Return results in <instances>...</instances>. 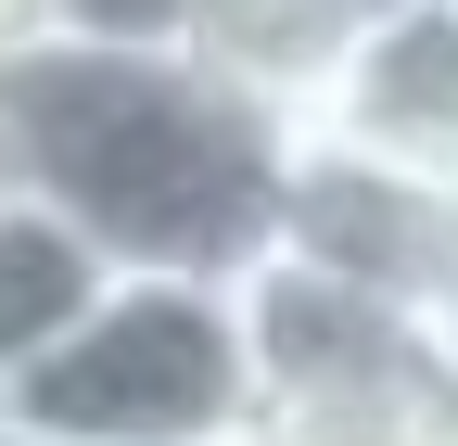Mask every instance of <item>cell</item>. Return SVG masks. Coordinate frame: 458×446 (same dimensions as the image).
Wrapping results in <instances>:
<instances>
[{
	"label": "cell",
	"instance_id": "obj_2",
	"mask_svg": "<svg viewBox=\"0 0 458 446\" xmlns=\"http://www.w3.org/2000/svg\"><path fill=\"white\" fill-rule=\"evenodd\" d=\"M0 421H26L51 446H242L255 433L242 281L114 268V294L64 331V357L26 370V396Z\"/></svg>",
	"mask_w": 458,
	"mask_h": 446
},
{
	"label": "cell",
	"instance_id": "obj_6",
	"mask_svg": "<svg viewBox=\"0 0 458 446\" xmlns=\"http://www.w3.org/2000/svg\"><path fill=\"white\" fill-rule=\"evenodd\" d=\"M357 26H369L357 0H204V26H191V64H204L216 90H242L255 116L306 128Z\"/></svg>",
	"mask_w": 458,
	"mask_h": 446
},
{
	"label": "cell",
	"instance_id": "obj_11",
	"mask_svg": "<svg viewBox=\"0 0 458 446\" xmlns=\"http://www.w3.org/2000/svg\"><path fill=\"white\" fill-rule=\"evenodd\" d=\"M357 13H394V0H357Z\"/></svg>",
	"mask_w": 458,
	"mask_h": 446
},
{
	"label": "cell",
	"instance_id": "obj_12",
	"mask_svg": "<svg viewBox=\"0 0 458 446\" xmlns=\"http://www.w3.org/2000/svg\"><path fill=\"white\" fill-rule=\"evenodd\" d=\"M445 345H458V319H445Z\"/></svg>",
	"mask_w": 458,
	"mask_h": 446
},
{
	"label": "cell",
	"instance_id": "obj_9",
	"mask_svg": "<svg viewBox=\"0 0 458 446\" xmlns=\"http://www.w3.org/2000/svg\"><path fill=\"white\" fill-rule=\"evenodd\" d=\"M0 446H51V433H26V421H0Z\"/></svg>",
	"mask_w": 458,
	"mask_h": 446
},
{
	"label": "cell",
	"instance_id": "obj_8",
	"mask_svg": "<svg viewBox=\"0 0 458 446\" xmlns=\"http://www.w3.org/2000/svg\"><path fill=\"white\" fill-rule=\"evenodd\" d=\"M26 39H51V0H0V64H13Z\"/></svg>",
	"mask_w": 458,
	"mask_h": 446
},
{
	"label": "cell",
	"instance_id": "obj_7",
	"mask_svg": "<svg viewBox=\"0 0 458 446\" xmlns=\"http://www.w3.org/2000/svg\"><path fill=\"white\" fill-rule=\"evenodd\" d=\"M204 0H51V39H89V51H191Z\"/></svg>",
	"mask_w": 458,
	"mask_h": 446
},
{
	"label": "cell",
	"instance_id": "obj_5",
	"mask_svg": "<svg viewBox=\"0 0 458 446\" xmlns=\"http://www.w3.org/2000/svg\"><path fill=\"white\" fill-rule=\"evenodd\" d=\"M114 294V255L77 230V217H51L38 192L0 179V408L26 396L38 357H64V331Z\"/></svg>",
	"mask_w": 458,
	"mask_h": 446
},
{
	"label": "cell",
	"instance_id": "obj_1",
	"mask_svg": "<svg viewBox=\"0 0 458 446\" xmlns=\"http://www.w3.org/2000/svg\"><path fill=\"white\" fill-rule=\"evenodd\" d=\"M280 153L293 128L216 90L191 51L26 39L0 64V179L77 217L114 268L242 281L280 217Z\"/></svg>",
	"mask_w": 458,
	"mask_h": 446
},
{
	"label": "cell",
	"instance_id": "obj_4",
	"mask_svg": "<svg viewBox=\"0 0 458 446\" xmlns=\"http://www.w3.org/2000/svg\"><path fill=\"white\" fill-rule=\"evenodd\" d=\"M293 141H331V153L394 166V179L458 192V0H394V13H369Z\"/></svg>",
	"mask_w": 458,
	"mask_h": 446
},
{
	"label": "cell",
	"instance_id": "obj_10",
	"mask_svg": "<svg viewBox=\"0 0 458 446\" xmlns=\"http://www.w3.org/2000/svg\"><path fill=\"white\" fill-rule=\"evenodd\" d=\"M408 446H458V421H433V433H408Z\"/></svg>",
	"mask_w": 458,
	"mask_h": 446
},
{
	"label": "cell",
	"instance_id": "obj_3",
	"mask_svg": "<svg viewBox=\"0 0 458 446\" xmlns=\"http://www.w3.org/2000/svg\"><path fill=\"white\" fill-rule=\"evenodd\" d=\"M267 255H293V268H318V281L369 294V306H408L433 331L458 319V192L394 179V166H369V153H331V141L280 153Z\"/></svg>",
	"mask_w": 458,
	"mask_h": 446
}]
</instances>
